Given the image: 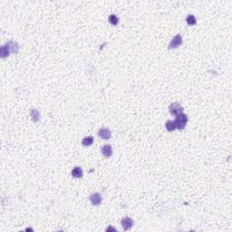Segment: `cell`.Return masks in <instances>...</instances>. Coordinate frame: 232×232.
<instances>
[{
    "instance_id": "obj_6",
    "label": "cell",
    "mask_w": 232,
    "mask_h": 232,
    "mask_svg": "<svg viewBox=\"0 0 232 232\" xmlns=\"http://www.w3.org/2000/svg\"><path fill=\"white\" fill-rule=\"evenodd\" d=\"M90 201L92 202L93 205H99L102 202V196L100 193H93L90 195Z\"/></svg>"
},
{
    "instance_id": "obj_16",
    "label": "cell",
    "mask_w": 232,
    "mask_h": 232,
    "mask_svg": "<svg viewBox=\"0 0 232 232\" xmlns=\"http://www.w3.org/2000/svg\"><path fill=\"white\" fill-rule=\"evenodd\" d=\"M106 231H114V232H115V231H116V229H115V228H112V227H109V228L106 229Z\"/></svg>"
},
{
    "instance_id": "obj_10",
    "label": "cell",
    "mask_w": 232,
    "mask_h": 232,
    "mask_svg": "<svg viewBox=\"0 0 232 232\" xmlns=\"http://www.w3.org/2000/svg\"><path fill=\"white\" fill-rule=\"evenodd\" d=\"M72 176L74 178L79 179L83 176V170L80 167H75L73 171H72Z\"/></svg>"
},
{
    "instance_id": "obj_11",
    "label": "cell",
    "mask_w": 232,
    "mask_h": 232,
    "mask_svg": "<svg viewBox=\"0 0 232 232\" xmlns=\"http://www.w3.org/2000/svg\"><path fill=\"white\" fill-rule=\"evenodd\" d=\"M30 115H31L32 120L34 121L35 123H36V121H38L40 120V114H39V112L37 111L36 109H32L31 113H30Z\"/></svg>"
},
{
    "instance_id": "obj_13",
    "label": "cell",
    "mask_w": 232,
    "mask_h": 232,
    "mask_svg": "<svg viewBox=\"0 0 232 232\" xmlns=\"http://www.w3.org/2000/svg\"><path fill=\"white\" fill-rule=\"evenodd\" d=\"M165 127H166L167 131H173L176 129V125H175L174 121H166V123H165Z\"/></svg>"
},
{
    "instance_id": "obj_12",
    "label": "cell",
    "mask_w": 232,
    "mask_h": 232,
    "mask_svg": "<svg viewBox=\"0 0 232 232\" xmlns=\"http://www.w3.org/2000/svg\"><path fill=\"white\" fill-rule=\"evenodd\" d=\"M94 142V137L92 136H88V137H84L82 141V144L84 146H90L93 144Z\"/></svg>"
},
{
    "instance_id": "obj_4",
    "label": "cell",
    "mask_w": 232,
    "mask_h": 232,
    "mask_svg": "<svg viewBox=\"0 0 232 232\" xmlns=\"http://www.w3.org/2000/svg\"><path fill=\"white\" fill-rule=\"evenodd\" d=\"M98 135L100 136L102 139H104V140H108V139H110L112 137V132H111V131H110L109 129H107V128H102V129L99 130Z\"/></svg>"
},
{
    "instance_id": "obj_9",
    "label": "cell",
    "mask_w": 232,
    "mask_h": 232,
    "mask_svg": "<svg viewBox=\"0 0 232 232\" xmlns=\"http://www.w3.org/2000/svg\"><path fill=\"white\" fill-rule=\"evenodd\" d=\"M9 54H10V50L8 46L6 45L1 46V48H0V56L2 58H6L9 56Z\"/></svg>"
},
{
    "instance_id": "obj_15",
    "label": "cell",
    "mask_w": 232,
    "mask_h": 232,
    "mask_svg": "<svg viewBox=\"0 0 232 232\" xmlns=\"http://www.w3.org/2000/svg\"><path fill=\"white\" fill-rule=\"evenodd\" d=\"M109 22L111 23L112 25L114 26H116L118 24V22H119V18L115 16V15H111L109 16Z\"/></svg>"
},
{
    "instance_id": "obj_3",
    "label": "cell",
    "mask_w": 232,
    "mask_h": 232,
    "mask_svg": "<svg viewBox=\"0 0 232 232\" xmlns=\"http://www.w3.org/2000/svg\"><path fill=\"white\" fill-rule=\"evenodd\" d=\"M169 109H170L171 114H173V115H175V116L183 113V108H182L179 104H177V103L171 104L169 106Z\"/></svg>"
},
{
    "instance_id": "obj_7",
    "label": "cell",
    "mask_w": 232,
    "mask_h": 232,
    "mask_svg": "<svg viewBox=\"0 0 232 232\" xmlns=\"http://www.w3.org/2000/svg\"><path fill=\"white\" fill-rule=\"evenodd\" d=\"M102 153L103 155L106 158H109L112 156L113 154V148L111 145L109 144H106V145H104L103 148H102Z\"/></svg>"
},
{
    "instance_id": "obj_8",
    "label": "cell",
    "mask_w": 232,
    "mask_h": 232,
    "mask_svg": "<svg viewBox=\"0 0 232 232\" xmlns=\"http://www.w3.org/2000/svg\"><path fill=\"white\" fill-rule=\"evenodd\" d=\"M6 46H8L9 50H10V53H14V54H16L19 50V46L16 42H14V41H10L6 44Z\"/></svg>"
},
{
    "instance_id": "obj_14",
    "label": "cell",
    "mask_w": 232,
    "mask_h": 232,
    "mask_svg": "<svg viewBox=\"0 0 232 232\" xmlns=\"http://www.w3.org/2000/svg\"><path fill=\"white\" fill-rule=\"evenodd\" d=\"M186 21H187V24L189 26H194L196 24V22H197V20H196V18H195V16L193 15H189V16H188L187 18H186Z\"/></svg>"
},
{
    "instance_id": "obj_2",
    "label": "cell",
    "mask_w": 232,
    "mask_h": 232,
    "mask_svg": "<svg viewBox=\"0 0 232 232\" xmlns=\"http://www.w3.org/2000/svg\"><path fill=\"white\" fill-rule=\"evenodd\" d=\"M181 44H182V36H181V35L178 34V35H176V36L172 38V40L171 41L169 48H170V49L178 48L179 46H181Z\"/></svg>"
},
{
    "instance_id": "obj_5",
    "label": "cell",
    "mask_w": 232,
    "mask_h": 232,
    "mask_svg": "<svg viewBox=\"0 0 232 232\" xmlns=\"http://www.w3.org/2000/svg\"><path fill=\"white\" fill-rule=\"evenodd\" d=\"M121 226H123V228L125 230H128V229H130L132 227V225H133V221H132V219L131 218L125 217V218H123V219H121Z\"/></svg>"
},
{
    "instance_id": "obj_1",
    "label": "cell",
    "mask_w": 232,
    "mask_h": 232,
    "mask_svg": "<svg viewBox=\"0 0 232 232\" xmlns=\"http://www.w3.org/2000/svg\"><path fill=\"white\" fill-rule=\"evenodd\" d=\"M188 121V116L185 114H180L178 115H176V120L174 121L176 128L179 130H183L186 127Z\"/></svg>"
}]
</instances>
